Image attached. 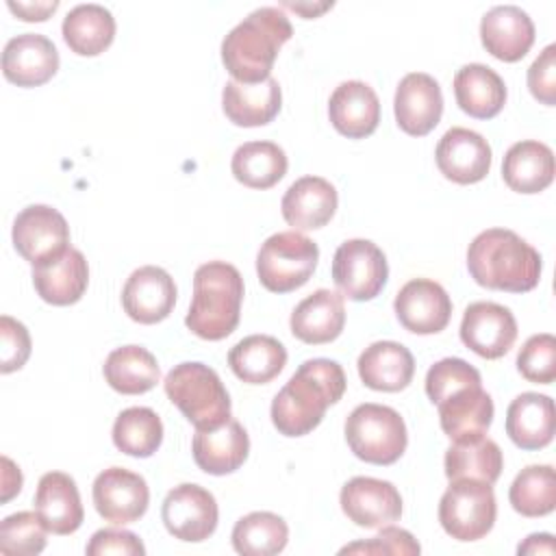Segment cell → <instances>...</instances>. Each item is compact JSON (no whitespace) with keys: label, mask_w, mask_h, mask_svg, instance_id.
<instances>
[{"label":"cell","mask_w":556,"mask_h":556,"mask_svg":"<svg viewBox=\"0 0 556 556\" xmlns=\"http://www.w3.org/2000/svg\"><path fill=\"white\" fill-rule=\"evenodd\" d=\"M345 393V374L337 361H304L271 402V424L285 437H304L315 430L330 404Z\"/></svg>","instance_id":"6da1fadb"},{"label":"cell","mask_w":556,"mask_h":556,"mask_svg":"<svg viewBox=\"0 0 556 556\" xmlns=\"http://www.w3.org/2000/svg\"><path fill=\"white\" fill-rule=\"evenodd\" d=\"M467 269L480 287L526 293L539 285L541 254L517 232L489 228L469 243Z\"/></svg>","instance_id":"7a4b0ae2"},{"label":"cell","mask_w":556,"mask_h":556,"mask_svg":"<svg viewBox=\"0 0 556 556\" xmlns=\"http://www.w3.org/2000/svg\"><path fill=\"white\" fill-rule=\"evenodd\" d=\"M291 35L293 26L282 9H254L222 41V61L232 80L252 85L269 78L278 50Z\"/></svg>","instance_id":"3957f363"},{"label":"cell","mask_w":556,"mask_h":556,"mask_svg":"<svg viewBox=\"0 0 556 556\" xmlns=\"http://www.w3.org/2000/svg\"><path fill=\"white\" fill-rule=\"evenodd\" d=\"M243 278L224 261H208L193 274V298L185 317L187 328L206 341L226 339L239 324Z\"/></svg>","instance_id":"277c9868"},{"label":"cell","mask_w":556,"mask_h":556,"mask_svg":"<svg viewBox=\"0 0 556 556\" xmlns=\"http://www.w3.org/2000/svg\"><path fill=\"white\" fill-rule=\"evenodd\" d=\"M165 395L195 430H213L230 419V397L217 371L204 363H180L165 376Z\"/></svg>","instance_id":"5b68a950"},{"label":"cell","mask_w":556,"mask_h":556,"mask_svg":"<svg viewBox=\"0 0 556 556\" xmlns=\"http://www.w3.org/2000/svg\"><path fill=\"white\" fill-rule=\"evenodd\" d=\"M345 441L356 458L371 465H393L408 445V432L395 408L365 402L348 415Z\"/></svg>","instance_id":"8992f818"},{"label":"cell","mask_w":556,"mask_h":556,"mask_svg":"<svg viewBox=\"0 0 556 556\" xmlns=\"http://www.w3.org/2000/svg\"><path fill=\"white\" fill-rule=\"evenodd\" d=\"M319 261V248L298 230L276 232L258 250L256 274L274 293H289L308 282Z\"/></svg>","instance_id":"52a82bcc"},{"label":"cell","mask_w":556,"mask_h":556,"mask_svg":"<svg viewBox=\"0 0 556 556\" xmlns=\"http://www.w3.org/2000/svg\"><path fill=\"white\" fill-rule=\"evenodd\" d=\"M497 517V502L491 484L482 480H452L439 502L441 528L456 541L486 536Z\"/></svg>","instance_id":"ba28073f"},{"label":"cell","mask_w":556,"mask_h":556,"mask_svg":"<svg viewBox=\"0 0 556 556\" xmlns=\"http://www.w3.org/2000/svg\"><path fill=\"white\" fill-rule=\"evenodd\" d=\"M389 265L384 252L369 239L343 241L332 258V280L343 298L374 300L387 285Z\"/></svg>","instance_id":"9c48e42d"},{"label":"cell","mask_w":556,"mask_h":556,"mask_svg":"<svg viewBox=\"0 0 556 556\" xmlns=\"http://www.w3.org/2000/svg\"><path fill=\"white\" fill-rule=\"evenodd\" d=\"M13 245L33 267L41 265L70 248V226L56 208L30 204L22 208L13 222Z\"/></svg>","instance_id":"30bf717a"},{"label":"cell","mask_w":556,"mask_h":556,"mask_svg":"<svg viewBox=\"0 0 556 556\" xmlns=\"http://www.w3.org/2000/svg\"><path fill=\"white\" fill-rule=\"evenodd\" d=\"M161 519L174 539L200 543L215 532L219 510L211 491L200 484L185 482L165 495Z\"/></svg>","instance_id":"8fae6325"},{"label":"cell","mask_w":556,"mask_h":556,"mask_svg":"<svg viewBox=\"0 0 556 556\" xmlns=\"http://www.w3.org/2000/svg\"><path fill=\"white\" fill-rule=\"evenodd\" d=\"M93 506L104 521L115 526L141 519L150 504V489L143 476L124 467H109L93 480Z\"/></svg>","instance_id":"7c38bea8"},{"label":"cell","mask_w":556,"mask_h":556,"mask_svg":"<svg viewBox=\"0 0 556 556\" xmlns=\"http://www.w3.org/2000/svg\"><path fill=\"white\" fill-rule=\"evenodd\" d=\"M517 339V319L510 308L495 302H473L460 321V341L482 358L504 356Z\"/></svg>","instance_id":"4fadbf2b"},{"label":"cell","mask_w":556,"mask_h":556,"mask_svg":"<svg viewBox=\"0 0 556 556\" xmlns=\"http://www.w3.org/2000/svg\"><path fill=\"white\" fill-rule=\"evenodd\" d=\"M341 510L361 528H382L402 517V495L389 480L356 476L339 495Z\"/></svg>","instance_id":"5bb4252c"},{"label":"cell","mask_w":556,"mask_h":556,"mask_svg":"<svg viewBox=\"0 0 556 556\" xmlns=\"http://www.w3.org/2000/svg\"><path fill=\"white\" fill-rule=\"evenodd\" d=\"M397 321L415 334H437L452 317V300L447 291L430 278L408 280L393 302Z\"/></svg>","instance_id":"9a60e30c"},{"label":"cell","mask_w":556,"mask_h":556,"mask_svg":"<svg viewBox=\"0 0 556 556\" xmlns=\"http://www.w3.org/2000/svg\"><path fill=\"white\" fill-rule=\"evenodd\" d=\"M491 146L489 141L469 128L454 126L437 143V167L439 172L458 185L480 182L491 169Z\"/></svg>","instance_id":"2e32d148"},{"label":"cell","mask_w":556,"mask_h":556,"mask_svg":"<svg viewBox=\"0 0 556 556\" xmlns=\"http://www.w3.org/2000/svg\"><path fill=\"white\" fill-rule=\"evenodd\" d=\"M397 126L413 137L428 135L443 115V93L439 83L424 72L406 74L393 98Z\"/></svg>","instance_id":"e0dca14e"},{"label":"cell","mask_w":556,"mask_h":556,"mask_svg":"<svg viewBox=\"0 0 556 556\" xmlns=\"http://www.w3.org/2000/svg\"><path fill=\"white\" fill-rule=\"evenodd\" d=\"M174 278L156 265H143L135 269L122 289V306L126 315L137 324L163 321L174 311Z\"/></svg>","instance_id":"ac0fdd59"},{"label":"cell","mask_w":556,"mask_h":556,"mask_svg":"<svg viewBox=\"0 0 556 556\" xmlns=\"http://www.w3.org/2000/svg\"><path fill=\"white\" fill-rule=\"evenodd\" d=\"M59 70L54 43L39 33L11 37L2 50V74L17 87H39Z\"/></svg>","instance_id":"d6986e66"},{"label":"cell","mask_w":556,"mask_h":556,"mask_svg":"<svg viewBox=\"0 0 556 556\" xmlns=\"http://www.w3.org/2000/svg\"><path fill=\"white\" fill-rule=\"evenodd\" d=\"M480 39L489 54L500 61L515 63L532 48L534 24L521 7L497 4L482 15Z\"/></svg>","instance_id":"ffe728a7"},{"label":"cell","mask_w":556,"mask_h":556,"mask_svg":"<svg viewBox=\"0 0 556 556\" xmlns=\"http://www.w3.org/2000/svg\"><path fill=\"white\" fill-rule=\"evenodd\" d=\"M195 465L211 476L237 471L250 452L245 428L237 419H228L213 430H195L191 441Z\"/></svg>","instance_id":"44dd1931"},{"label":"cell","mask_w":556,"mask_h":556,"mask_svg":"<svg viewBox=\"0 0 556 556\" xmlns=\"http://www.w3.org/2000/svg\"><path fill=\"white\" fill-rule=\"evenodd\" d=\"M328 115L337 132L348 139L369 137L380 122V100L363 80L341 83L328 102Z\"/></svg>","instance_id":"7402d4cb"},{"label":"cell","mask_w":556,"mask_h":556,"mask_svg":"<svg viewBox=\"0 0 556 556\" xmlns=\"http://www.w3.org/2000/svg\"><path fill=\"white\" fill-rule=\"evenodd\" d=\"M339 204L337 189L321 176L298 178L282 195L280 211L295 230H315L326 226Z\"/></svg>","instance_id":"603a6c76"},{"label":"cell","mask_w":556,"mask_h":556,"mask_svg":"<svg viewBox=\"0 0 556 556\" xmlns=\"http://www.w3.org/2000/svg\"><path fill=\"white\" fill-rule=\"evenodd\" d=\"M35 513L52 534L76 532L85 510L74 478L63 471L43 473L35 493Z\"/></svg>","instance_id":"cb8c5ba5"},{"label":"cell","mask_w":556,"mask_h":556,"mask_svg":"<svg viewBox=\"0 0 556 556\" xmlns=\"http://www.w3.org/2000/svg\"><path fill=\"white\" fill-rule=\"evenodd\" d=\"M89 282V265L80 250L67 248L61 256L33 267V285L37 295L54 306L78 302Z\"/></svg>","instance_id":"d4e9b609"},{"label":"cell","mask_w":556,"mask_h":556,"mask_svg":"<svg viewBox=\"0 0 556 556\" xmlns=\"http://www.w3.org/2000/svg\"><path fill=\"white\" fill-rule=\"evenodd\" d=\"M291 332L308 345L334 341L345 326L343 295L330 289H317L304 298L291 313Z\"/></svg>","instance_id":"484cf974"},{"label":"cell","mask_w":556,"mask_h":556,"mask_svg":"<svg viewBox=\"0 0 556 556\" xmlns=\"http://www.w3.org/2000/svg\"><path fill=\"white\" fill-rule=\"evenodd\" d=\"M282 104V91L276 78L261 83H237L228 80L222 91V109L226 117L243 128L269 124Z\"/></svg>","instance_id":"4316f807"},{"label":"cell","mask_w":556,"mask_h":556,"mask_svg":"<svg viewBox=\"0 0 556 556\" xmlns=\"http://www.w3.org/2000/svg\"><path fill=\"white\" fill-rule=\"evenodd\" d=\"M556 430L554 400L543 393H521L506 410V434L521 450H541L552 443Z\"/></svg>","instance_id":"83f0119b"},{"label":"cell","mask_w":556,"mask_h":556,"mask_svg":"<svg viewBox=\"0 0 556 556\" xmlns=\"http://www.w3.org/2000/svg\"><path fill=\"white\" fill-rule=\"evenodd\" d=\"M356 367L365 387L395 393L410 384L415 358L410 350L397 341H376L361 352Z\"/></svg>","instance_id":"f1b7e54d"},{"label":"cell","mask_w":556,"mask_h":556,"mask_svg":"<svg viewBox=\"0 0 556 556\" xmlns=\"http://www.w3.org/2000/svg\"><path fill=\"white\" fill-rule=\"evenodd\" d=\"M454 96L460 111L467 115L476 119H491L504 109L506 85L489 65L469 63L454 76Z\"/></svg>","instance_id":"f546056e"},{"label":"cell","mask_w":556,"mask_h":556,"mask_svg":"<svg viewBox=\"0 0 556 556\" xmlns=\"http://www.w3.org/2000/svg\"><path fill=\"white\" fill-rule=\"evenodd\" d=\"M502 178L517 193H539L554 180V152L541 141L513 143L502 161Z\"/></svg>","instance_id":"4dcf8cb0"},{"label":"cell","mask_w":556,"mask_h":556,"mask_svg":"<svg viewBox=\"0 0 556 556\" xmlns=\"http://www.w3.org/2000/svg\"><path fill=\"white\" fill-rule=\"evenodd\" d=\"M443 432L452 441L484 434L493 421V400L482 387H469L452 393L437 404Z\"/></svg>","instance_id":"1f68e13d"},{"label":"cell","mask_w":556,"mask_h":556,"mask_svg":"<svg viewBox=\"0 0 556 556\" xmlns=\"http://www.w3.org/2000/svg\"><path fill=\"white\" fill-rule=\"evenodd\" d=\"M232 374L248 384L271 382L287 365L285 345L269 334H250L228 352Z\"/></svg>","instance_id":"d6a6232c"},{"label":"cell","mask_w":556,"mask_h":556,"mask_svg":"<svg viewBox=\"0 0 556 556\" xmlns=\"http://www.w3.org/2000/svg\"><path fill=\"white\" fill-rule=\"evenodd\" d=\"M104 380L122 395H139L156 387L161 378L159 363L152 352L141 345H124L113 350L102 365Z\"/></svg>","instance_id":"836d02e7"},{"label":"cell","mask_w":556,"mask_h":556,"mask_svg":"<svg viewBox=\"0 0 556 556\" xmlns=\"http://www.w3.org/2000/svg\"><path fill=\"white\" fill-rule=\"evenodd\" d=\"M445 476L450 480H460V478H471V480H482L486 484H493L504 467V456L500 445L484 437H469L454 441V445L447 447L445 452Z\"/></svg>","instance_id":"e575fe53"},{"label":"cell","mask_w":556,"mask_h":556,"mask_svg":"<svg viewBox=\"0 0 556 556\" xmlns=\"http://www.w3.org/2000/svg\"><path fill=\"white\" fill-rule=\"evenodd\" d=\"M61 33L72 52L96 56L113 43L115 17L102 4H78L63 17Z\"/></svg>","instance_id":"d590c367"},{"label":"cell","mask_w":556,"mask_h":556,"mask_svg":"<svg viewBox=\"0 0 556 556\" xmlns=\"http://www.w3.org/2000/svg\"><path fill=\"white\" fill-rule=\"evenodd\" d=\"M285 150L274 141H248L232 154V176L250 189H269L287 174Z\"/></svg>","instance_id":"8d00e7d4"},{"label":"cell","mask_w":556,"mask_h":556,"mask_svg":"<svg viewBox=\"0 0 556 556\" xmlns=\"http://www.w3.org/2000/svg\"><path fill=\"white\" fill-rule=\"evenodd\" d=\"M111 437L119 452L135 458H148L163 443V424L152 408L130 406L115 417Z\"/></svg>","instance_id":"74e56055"},{"label":"cell","mask_w":556,"mask_h":556,"mask_svg":"<svg viewBox=\"0 0 556 556\" xmlns=\"http://www.w3.org/2000/svg\"><path fill=\"white\" fill-rule=\"evenodd\" d=\"M232 547L243 556H274L285 549L289 528L282 517L256 510L241 517L232 528Z\"/></svg>","instance_id":"f35d334b"},{"label":"cell","mask_w":556,"mask_h":556,"mask_svg":"<svg viewBox=\"0 0 556 556\" xmlns=\"http://www.w3.org/2000/svg\"><path fill=\"white\" fill-rule=\"evenodd\" d=\"M513 508L523 517H543L556 508V476L552 465H528L508 491Z\"/></svg>","instance_id":"ab89813d"},{"label":"cell","mask_w":556,"mask_h":556,"mask_svg":"<svg viewBox=\"0 0 556 556\" xmlns=\"http://www.w3.org/2000/svg\"><path fill=\"white\" fill-rule=\"evenodd\" d=\"M46 526L37 513L22 510L0 523V552L13 556H35L46 547Z\"/></svg>","instance_id":"60d3db41"},{"label":"cell","mask_w":556,"mask_h":556,"mask_svg":"<svg viewBox=\"0 0 556 556\" xmlns=\"http://www.w3.org/2000/svg\"><path fill=\"white\" fill-rule=\"evenodd\" d=\"M469 387H482V378L480 371L463 358H441L426 374V395L432 404Z\"/></svg>","instance_id":"b9f144b4"},{"label":"cell","mask_w":556,"mask_h":556,"mask_svg":"<svg viewBox=\"0 0 556 556\" xmlns=\"http://www.w3.org/2000/svg\"><path fill=\"white\" fill-rule=\"evenodd\" d=\"M519 374L536 384H549L556 378V339L549 332L532 334L517 354Z\"/></svg>","instance_id":"7bdbcfd3"},{"label":"cell","mask_w":556,"mask_h":556,"mask_svg":"<svg viewBox=\"0 0 556 556\" xmlns=\"http://www.w3.org/2000/svg\"><path fill=\"white\" fill-rule=\"evenodd\" d=\"M30 356V334L26 326L9 315L0 317V371L11 374Z\"/></svg>","instance_id":"ee69618b"},{"label":"cell","mask_w":556,"mask_h":556,"mask_svg":"<svg viewBox=\"0 0 556 556\" xmlns=\"http://www.w3.org/2000/svg\"><path fill=\"white\" fill-rule=\"evenodd\" d=\"M419 552L421 547L413 539V534L395 526H382L380 534H376L374 539L352 543L341 549V554H406V556H413Z\"/></svg>","instance_id":"f6af8a7d"},{"label":"cell","mask_w":556,"mask_h":556,"mask_svg":"<svg viewBox=\"0 0 556 556\" xmlns=\"http://www.w3.org/2000/svg\"><path fill=\"white\" fill-rule=\"evenodd\" d=\"M528 89L530 93L547 104H556V46L549 43L528 67Z\"/></svg>","instance_id":"bcb514c9"},{"label":"cell","mask_w":556,"mask_h":556,"mask_svg":"<svg viewBox=\"0 0 556 556\" xmlns=\"http://www.w3.org/2000/svg\"><path fill=\"white\" fill-rule=\"evenodd\" d=\"M87 556H106V554H124V556H143L146 547L137 534L117 528H102L93 532L85 547Z\"/></svg>","instance_id":"7dc6e473"},{"label":"cell","mask_w":556,"mask_h":556,"mask_svg":"<svg viewBox=\"0 0 556 556\" xmlns=\"http://www.w3.org/2000/svg\"><path fill=\"white\" fill-rule=\"evenodd\" d=\"M9 9L24 22H43L59 9V2L56 0L52 2H13L11 0Z\"/></svg>","instance_id":"c3c4849f"},{"label":"cell","mask_w":556,"mask_h":556,"mask_svg":"<svg viewBox=\"0 0 556 556\" xmlns=\"http://www.w3.org/2000/svg\"><path fill=\"white\" fill-rule=\"evenodd\" d=\"M2 465H4V471H2V502H9L22 489V473H20V467H15L11 463V458H7V456H2Z\"/></svg>","instance_id":"681fc988"},{"label":"cell","mask_w":556,"mask_h":556,"mask_svg":"<svg viewBox=\"0 0 556 556\" xmlns=\"http://www.w3.org/2000/svg\"><path fill=\"white\" fill-rule=\"evenodd\" d=\"M519 554H554V536L547 532L530 534L519 547Z\"/></svg>","instance_id":"f907efd6"},{"label":"cell","mask_w":556,"mask_h":556,"mask_svg":"<svg viewBox=\"0 0 556 556\" xmlns=\"http://www.w3.org/2000/svg\"><path fill=\"white\" fill-rule=\"evenodd\" d=\"M285 7H287V9H293L295 13H302L304 17H315L317 13H321V11L330 9V7H332V2H321V4H319V7H315V9H311V4H298V2H285Z\"/></svg>","instance_id":"816d5d0a"}]
</instances>
